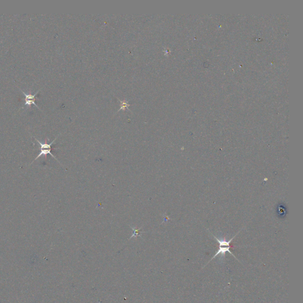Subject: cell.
<instances>
[{"label": "cell", "mask_w": 303, "mask_h": 303, "mask_svg": "<svg viewBox=\"0 0 303 303\" xmlns=\"http://www.w3.org/2000/svg\"><path fill=\"white\" fill-rule=\"evenodd\" d=\"M132 227V229H133V235L130 237V238H132V237H134V236L136 237V236H140V233H142V232H140V230H141V229H136V228H133V227Z\"/></svg>", "instance_id": "obj_4"}, {"label": "cell", "mask_w": 303, "mask_h": 303, "mask_svg": "<svg viewBox=\"0 0 303 303\" xmlns=\"http://www.w3.org/2000/svg\"><path fill=\"white\" fill-rule=\"evenodd\" d=\"M51 150H52V149H40L41 152H40V153L37 155V156L35 160H37V159L38 158H40L41 156H45V158H46L47 155L49 154V155H51L53 158H54L56 160H58V159L55 158V156H54V155L51 153ZM58 162H59V161H58Z\"/></svg>", "instance_id": "obj_3"}, {"label": "cell", "mask_w": 303, "mask_h": 303, "mask_svg": "<svg viewBox=\"0 0 303 303\" xmlns=\"http://www.w3.org/2000/svg\"><path fill=\"white\" fill-rule=\"evenodd\" d=\"M21 91L22 92V93L24 94V97H25V100H26V102H25V104L24 106H26L27 107H30L32 104L34 105L36 107H37L38 109H40V108L38 107V106L37 104H36L35 103V100H36V96H37V94L38 93V92L40 91V90H38V91H37L34 94H31V91H30V93L29 94H26L25 92H24L23 90H21Z\"/></svg>", "instance_id": "obj_2"}, {"label": "cell", "mask_w": 303, "mask_h": 303, "mask_svg": "<svg viewBox=\"0 0 303 303\" xmlns=\"http://www.w3.org/2000/svg\"><path fill=\"white\" fill-rule=\"evenodd\" d=\"M128 106H129V105H128L127 101H122L121 102V107H120V110H124V108H128Z\"/></svg>", "instance_id": "obj_5"}, {"label": "cell", "mask_w": 303, "mask_h": 303, "mask_svg": "<svg viewBox=\"0 0 303 303\" xmlns=\"http://www.w3.org/2000/svg\"><path fill=\"white\" fill-rule=\"evenodd\" d=\"M237 235H236L234 237H233L232 239H230L229 240H226V239L225 238H222V239H219V238H217L215 236L213 235L215 239V240L217 241V242L219 243V249L218 250V251L217 252V253H216V254L212 257V259L210 260V261L212 260V259H213L214 258H215L216 256H217L219 254H221V259H223L225 257V255H226V252H229L231 255H232L236 259H237L235 256L233 254V253L230 250V243L233 240V239L235 237V236H236Z\"/></svg>", "instance_id": "obj_1"}]
</instances>
